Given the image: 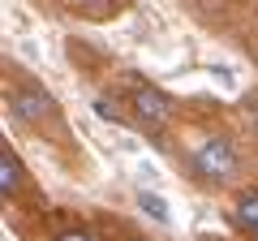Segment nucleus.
Segmentation results:
<instances>
[{"mask_svg": "<svg viewBox=\"0 0 258 241\" xmlns=\"http://www.w3.org/2000/svg\"><path fill=\"white\" fill-rule=\"evenodd\" d=\"M189 168H194V176H203L207 186H228L237 176L241 159H237V147L228 138H207L189 151Z\"/></svg>", "mask_w": 258, "mask_h": 241, "instance_id": "f257e3e1", "label": "nucleus"}, {"mask_svg": "<svg viewBox=\"0 0 258 241\" xmlns=\"http://www.w3.org/2000/svg\"><path fill=\"white\" fill-rule=\"evenodd\" d=\"M232 220L245 232H258V194H241L237 207H232Z\"/></svg>", "mask_w": 258, "mask_h": 241, "instance_id": "39448f33", "label": "nucleus"}, {"mask_svg": "<svg viewBox=\"0 0 258 241\" xmlns=\"http://www.w3.org/2000/svg\"><path fill=\"white\" fill-rule=\"evenodd\" d=\"M129 103H134V116L147 120V125H164V120L172 116V99H168L159 86H147V82H134Z\"/></svg>", "mask_w": 258, "mask_h": 241, "instance_id": "7ed1b4c3", "label": "nucleus"}, {"mask_svg": "<svg viewBox=\"0 0 258 241\" xmlns=\"http://www.w3.org/2000/svg\"><path fill=\"white\" fill-rule=\"evenodd\" d=\"M56 241H95V237H91V232H82V228H69V232H60Z\"/></svg>", "mask_w": 258, "mask_h": 241, "instance_id": "6e6552de", "label": "nucleus"}, {"mask_svg": "<svg viewBox=\"0 0 258 241\" xmlns=\"http://www.w3.org/2000/svg\"><path fill=\"white\" fill-rule=\"evenodd\" d=\"M245 120H249V130L258 134V95H254V99L245 103Z\"/></svg>", "mask_w": 258, "mask_h": 241, "instance_id": "0eeeda50", "label": "nucleus"}, {"mask_svg": "<svg viewBox=\"0 0 258 241\" xmlns=\"http://www.w3.org/2000/svg\"><path fill=\"white\" fill-rule=\"evenodd\" d=\"M138 207H142V211H147V215H155L159 224L168 220V203H164V198H155V194H147V190H142V194H138Z\"/></svg>", "mask_w": 258, "mask_h": 241, "instance_id": "423d86ee", "label": "nucleus"}, {"mask_svg": "<svg viewBox=\"0 0 258 241\" xmlns=\"http://www.w3.org/2000/svg\"><path fill=\"white\" fill-rule=\"evenodd\" d=\"M9 112L22 120V125H35V130H43V125H60V108H56V99L43 91V86H35V82L9 86Z\"/></svg>", "mask_w": 258, "mask_h": 241, "instance_id": "f03ea898", "label": "nucleus"}, {"mask_svg": "<svg viewBox=\"0 0 258 241\" xmlns=\"http://www.w3.org/2000/svg\"><path fill=\"white\" fill-rule=\"evenodd\" d=\"M18 186H22L18 155H13V151L5 147V151H0V194H5V198H13V194H18Z\"/></svg>", "mask_w": 258, "mask_h": 241, "instance_id": "20e7f679", "label": "nucleus"}, {"mask_svg": "<svg viewBox=\"0 0 258 241\" xmlns=\"http://www.w3.org/2000/svg\"><path fill=\"white\" fill-rule=\"evenodd\" d=\"M125 241H147V237H125Z\"/></svg>", "mask_w": 258, "mask_h": 241, "instance_id": "1a4fd4ad", "label": "nucleus"}]
</instances>
